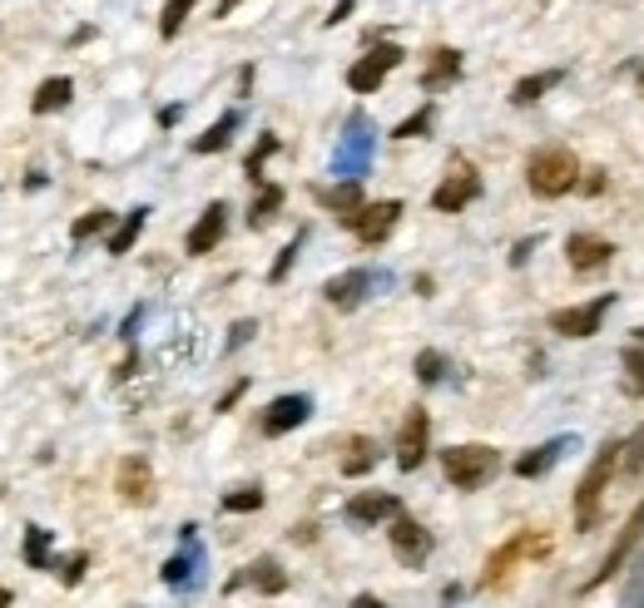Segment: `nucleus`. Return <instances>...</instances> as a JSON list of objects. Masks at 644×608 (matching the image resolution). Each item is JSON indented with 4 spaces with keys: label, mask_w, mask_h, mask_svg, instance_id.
<instances>
[{
    "label": "nucleus",
    "mask_w": 644,
    "mask_h": 608,
    "mask_svg": "<svg viewBox=\"0 0 644 608\" xmlns=\"http://www.w3.org/2000/svg\"><path fill=\"white\" fill-rule=\"evenodd\" d=\"M620 445L625 441H605L595 451V461H590V471L580 475V490H575V529L580 535H590V529L600 525V515H605V490H610V480L620 475Z\"/></svg>",
    "instance_id": "f257e3e1"
},
{
    "label": "nucleus",
    "mask_w": 644,
    "mask_h": 608,
    "mask_svg": "<svg viewBox=\"0 0 644 608\" xmlns=\"http://www.w3.org/2000/svg\"><path fill=\"white\" fill-rule=\"evenodd\" d=\"M525 184L535 198H565L570 188H580V158L561 144L535 148L531 164H525Z\"/></svg>",
    "instance_id": "f03ea898"
},
{
    "label": "nucleus",
    "mask_w": 644,
    "mask_h": 608,
    "mask_svg": "<svg viewBox=\"0 0 644 608\" xmlns=\"http://www.w3.org/2000/svg\"><path fill=\"white\" fill-rule=\"evenodd\" d=\"M441 471L457 490H481L485 480L501 475V451H491V445H451V451H441Z\"/></svg>",
    "instance_id": "7ed1b4c3"
},
{
    "label": "nucleus",
    "mask_w": 644,
    "mask_h": 608,
    "mask_svg": "<svg viewBox=\"0 0 644 608\" xmlns=\"http://www.w3.org/2000/svg\"><path fill=\"white\" fill-rule=\"evenodd\" d=\"M551 554V539L541 535V529H521V535H511L501 544V549L485 559V574H481V589H495V584L505 579V574L515 569V559H545Z\"/></svg>",
    "instance_id": "20e7f679"
},
{
    "label": "nucleus",
    "mask_w": 644,
    "mask_h": 608,
    "mask_svg": "<svg viewBox=\"0 0 644 608\" xmlns=\"http://www.w3.org/2000/svg\"><path fill=\"white\" fill-rule=\"evenodd\" d=\"M367 168H372V124H367L362 114H352L343 144H337V154H333V174L337 178H362Z\"/></svg>",
    "instance_id": "39448f33"
},
{
    "label": "nucleus",
    "mask_w": 644,
    "mask_h": 608,
    "mask_svg": "<svg viewBox=\"0 0 644 608\" xmlns=\"http://www.w3.org/2000/svg\"><path fill=\"white\" fill-rule=\"evenodd\" d=\"M481 198V174L477 164H467V158H451L447 164V178L437 184V194H431V208L437 213H461L467 203Z\"/></svg>",
    "instance_id": "423d86ee"
},
{
    "label": "nucleus",
    "mask_w": 644,
    "mask_h": 608,
    "mask_svg": "<svg viewBox=\"0 0 644 608\" xmlns=\"http://www.w3.org/2000/svg\"><path fill=\"white\" fill-rule=\"evenodd\" d=\"M640 539H644V499H640L635 509H630V519H625V529H620V539L610 544V554H605V559H600V569L590 574V579H585V589H580V594H595L600 584H610V579H615V574L625 569V559H630V554H635V544H640Z\"/></svg>",
    "instance_id": "0eeeda50"
},
{
    "label": "nucleus",
    "mask_w": 644,
    "mask_h": 608,
    "mask_svg": "<svg viewBox=\"0 0 644 608\" xmlns=\"http://www.w3.org/2000/svg\"><path fill=\"white\" fill-rule=\"evenodd\" d=\"M397 218H402V203L382 198V203H362V208L347 218V228H352L357 238L367 243V248H377V243H387V233L397 228Z\"/></svg>",
    "instance_id": "6e6552de"
},
{
    "label": "nucleus",
    "mask_w": 644,
    "mask_h": 608,
    "mask_svg": "<svg viewBox=\"0 0 644 608\" xmlns=\"http://www.w3.org/2000/svg\"><path fill=\"white\" fill-rule=\"evenodd\" d=\"M402 65V50L397 45H372V55H362L352 70H347V84H352L357 94H377L382 90V80Z\"/></svg>",
    "instance_id": "1a4fd4ad"
},
{
    "label": "nucleus",
    "mask_w": 644,
    "mask_h": 608,
    "mask_svg": "<svg viewBox=\"0 0 644 608\" xmlns=\"http://www.w3.org/2000/svg\"><path fill=\"white\" fill-rule=\"evenodd\" d=\"M610 302L615 297H595V302H585V307H561V312H551V332H561V337H595L600 332V322H605V312H610Z\"/></svg>",
    "instance_id": "9d476101"
},
{
    "label": "nucleus",
    "mask_w": 644,
    "mask_h": 608,
    "mask_svg": "<svg viewBox=\"0 0 644 608\" xmlns=\"http://www.w3.org/2000/svg\"><path fill=\"white\" fill-rule=\"evenodd\" d=\"M387 539H392V554L407 564V569H421V564L431 559V535L411 515H397L392 529H387Z\"/></svg>",
    "instance_id": "9b49d317"
},
{
    "label": "nucleus",
    "mask_w": 644,
    "mask_h": 608,
    "mask_svg": "<svg viewBox=\"0 0 644 608\" xmlns=\"http://www.w3.org/2000/svg\"><path fill=\"white\" fill-rule=\"evenodd\" d=\"M427 441H431V415L421 405H411L407 421H402V435H397V465L402 471H417L427 461Z\"/></svg>",
    "instance_id": "f8f14e48"
},
{
    "label": "nucleus",
    "mask_w": 644,
    "mask_h": 608,
    "mask_svg": "<svg viewBox=\"0 0 644 608\" xmlns=\"http://www.w3.org/2000/svg\"><path fill=\"white\" fill-rule=\"evenodd\" d=\"M377 282H382V277H377L372 268H352V272H343V277H327L323 297H327L333 307H343V312H352V307L362 302V297L372 292Z\"/></svg>",
    "instance_id": "ddd939ff"
},
{
    "label": "nucleus",
    "mask_w": 644,
    "mask_h": 608,
    "mask_svg": "<svg viewBox=\"0 0 644 608\" xmlns=\"http://www.w3.org/2000/svg\"><path fill=\"white\" fill-rule=\"evenodd\" d=\"M402 515V499L387 495V490H367V495H352L347 499V519L352 525H382V519H397Z\"/></svg>",
    "instance_id": "4468645a"
},
{
    "label": "nucleus",
    "mask_w": 644,
    "mask_h": 608,
    "mask_svg": "<svg viewBox=\"0 0 644 608\" xmlns=\"http://www.w3.org/2000/svg\"><path fill=\"white\" fill-rule=\"evenodd\" d=\"M224 233H228V203H208L204 208V218L188 228V243L184 248L194 253V258H204V253H214L218 243H224Z\"/></svg>",
    "instance_id": "2eb2a0df"
},
{
    "label": "nucleus",
    "mask_w": 644,
    "mask_h": 608,
    "mask_svg": "<svg viewBox=\"0 0 644 608\" xmlns=\"http://www.w3.org/2000/svg\"><path fill=\"white\" fill-rule=\"evenodd\" d=\"M114 490H120V499H124V505H150V499H154V471H150V461H140V455L120 461V475H114Z\"/></svg>",
    "instance_id": "dca6fc26"
},
{
    "label": "nucleus",
    "mask_w": 644,
    "mask_h": 608,
    "mask_svg": "<svg viewBox=\"0 0 644 608\" xmlns=\"http://www.w3.org/2000/svg\"><path fill=\"white\" fill-rule=\"evenodd\" d=\"M610 253H615V243L595 238V233H570L565 238V258L575 272H600L610 262Z\"/></svg>",
    "instance_id": "f3484780"
},
{
    "label": "nucleus",
    "mask_w": 644,
    "mask_h": 608,
    "mask_svg": "<svg viewBox=\"0 0 644 608\" xmlns=\"http://www.w3.org/2000/svg\"><path fill=\"white\" fill-rule=\"evenodd\" d=\"M308 415H313L308 396H278L268 411H263V435H288V431H298Z\"/></svg>",
    "instance_id": "a211bd4d"
},
{
    "label": "nucleus",
    "mask_w": 644,
    "mask_h": 608,
    "mask_svg": "<svg viewBox=\"0 0 644 608\" xmlns=\"http://www.w3.org/2000/svg\"><path fill=\"white\" fill-rule=\"evenodd\" d=\"M198 564H204V554H198V544H194V525H184V554H174V559L164 564V584L168 589H194Z\"/></svg>",
    "instance_id": "6ab92c4d"
},
{
    "label": "nucleus",
    "mask_w": 644,
    "mask_h": 608,
    "mask_svg": "<svg viewBox=\"0 0 644 608\" xmlns=\"http://www.w3.org/2000/svg\"><path fill=\"white\" fill-rule=\"evenodd\" d=\"M461 80V50H431V60H427V70H421V90H451V84Z\"/></svg>",
    "instance_id": "aec40b11"
},
{
    "label": "nucleus",
    "mask_w": 644,
    "mask_h": 608,
    "mask_svg": "<svg viewBox=\"0 0 644 608\" xmlns=\"http://www.w3.org/2000/svg\"><path fill=\"white\" fill-rule=\"evenodd\" d=\"M565 451H570V435H555V441H545V445H535V451H525L521 461H515V475H521V480H541Z\"/></svg>",
    "instance_id": "412c9836"
},
{
    "label": "nucleus",
    "mask_w": 644,
    "mask_h": 608,
    "mask_svg": "<svg viewBox=\"0 0 644 608\" xmlns=\"http://www.w3.org/2000/svg\"><path fill=\"white\" fill-rule=\"evenodd\" d=\"M238 584H253L258 594H283V589H288V574H283L278 559H253L248 569H243L238 579L228 584V589H238Z\"/></svg>",
    "instance_id": "4be33fe9"
},
{
    "label": "nucleus",
    "mask_w": 644,
    "mask_h": 608,
    "mask_svg": "<svg viewBox=\"0 0 644 608\" xmlns=\"http://www.w3.org/2000/svg\"><path fill=\"white\" fill-rule=\"evenodd\" d=\"M377 461H382V451H377V441L372 435H352V441L343 445V475H367V471H377Z\"/></svg>",
    "instance_id": "5701e85b"
},
{
    "label": "nucleus",
    "mask_w": 644,
    "mask_h": 608,
    "mask_svg": "<svg viewBox=\"0 0 644 608\" xmlns=\"http://www.w3.org/2000/svg\"><path fill=\"white\" fill-rule=\"evenodd\" d=\"M318 203L333 208L337 218L347 223L357 208H362V184H357V178H343V184H333V188H318Z\"/></svg>",
    "instance_id": "b1692460"
},
{
    "label": "nucleus",
    "mask_w": 644,
    "mask_h": 608,
    "mask_svg": "<svg viewBox=\"0 0 644 608\" xmlns=\"http://www.w3.org/2000/svg\"><path fill=\"white\" fill-rule=\"evenodd\" d=\"M70 94H75L70 74H55V80H45V84L35 90V100H30V114H55V110H65Z\"/></svg>",
    "instance_id": "393cba45"
},
{
    "label": "nucleus",
    "mask_w": 644,
    "mask_h": 608,
    "mask_svg": "<svg viewBox=\"0 0 644 608\" xmlns=\"http://www.w3.org/2000/svg\"><path fill=\"white\" fill-rule=\"evenodd\" d=\"M278 208H283V188L278 184H263L258 198H253V208H248V228H268V223L278 218Z\"/></svg>",
    "instance_id": "a878e982"
},
{
    "label": "nucleus",
    "mask_w": 644,
    "mask_h": 608,
    "mask_svg": "<svg viewBox=\"0 0 644 608\" xmlns=\"http://www.w3.org/2000/svg\"><path fill=\"white\" fill-rule=\"evenodd\" d=\"M144 218H150V208H134V213H124V223H120V228L110 233V253H114V258H124V253L134 248V238H140V233H144Z\"/></svg>",
    "instance_id": "bb28decb"
},
{
    "label": "nucleus",
    "mask_w": 644,
    "mask_h": 608,
    "mask_svg": "<svg viewBox=\"0 0 644 608\" xmlns=\"http://www.w3.org/2000/svg\"><path fill=\"white\" fill-rule=\"evenodd\" d=\"M555 84H561V70L525 74V80H521V84H515V90H511V104H535V100H541L545 90H555Z\"/></svg>",
    "instance_id": "cd10ccee"
},
{
    "label": "nucleus",
    "mask_w": 644,
    "mask_h": 608,
    "mask_svg": "<svg viewBox=\"0 0 644 608\" xmlns=\"http://www.w3.org/2000/svg\"><path fill=\"white\" fill-rule=\"evenodd\" d=\"M234 130H238V110H228L224 120L214 124V130L194 138V154H218V148H228V138H234Z\"/></svg>",
    "instance_id": "c85d7f7f"
},
{
    "label": "nucleus",
    "mask_w": 644,
    "mask_h": 608,
    "mask_svg": "<svg viewBox=\"0 0 644 608\" xmlns=\"http://www.w3.org/2000/svg\"><path fill=\"white\" fill-rule=\"evenodd\" d=\"M620 367H625V377H620V387H625V396L644 401V347H640V341H635V347L625 351V361H620Z\"/></svg>",
    "instance_id": "c756f323"
},
{
    "label": "nucleus",
    "mask_w": 644,
    "mask_h": 608,
    "mask_svg": "<svg viewBox=\"0 0 644 608\" xmlns=\"http://www.w3.org/2000/svg\"><path fill=\"white\" fill-rule=\"evenodd\" d=\"M278 154V134H263L258 144H253V154L243 158V174H248V184H263V164Z\"/></svg>",
    "instance_id": "7c9ffc66"
},
{
    "label": "nucleus",
    "mask_w": 644,
    "mask_h": 608,
    "mask_svg": "<svg viewBox=\"0 0 644 608\" xmlns=\"http://www.w3.org/2000/svg\"><path fill=\"white\" fill-rule=\"evenodd\" d=\"M25 564L30 569H55L50 564V529H40V525L25 529Z\"/></svg>",
    "instance_id": "2f4dec72"
},
{
    "label": "nucleus",
    "mask_w": 644,
    "mask_h": 608,
    "mask_svg": "<svg viewBox=\"0 0 644 608\" xmlns=\"http://www.w3.org/2000/svg\"><path fill=\"white\" fill-rule=\"evenodd\" d=\"M110 223H114V213L110 208H90L84 218H75V228H70V238L84 243V238H100V233H110Z\"/></svg>",
    "instance_id": "473e14b6"
},
{
    "label": "nucleus",
    "mask_w": 644,
    "mask_h": 608,
    "mask_svg": "<svg viewBox=\"0 0 644 608\" xmlns=\"http://www.w3.org/2000/svg\"><path fill=\"white\" fill-rule=\"evenodd\" d=\"M640 471H644V425L630 431L625 445H620V475H640Z\"/></svg>",
    "instance_id": "72a5a7b5"
},
{
    "label": "nucleus",
    "mask_w": 644,
    "mask_h": 608,
    "mask_svg": "<svg viewBox=\"0 0 644 608\" xmlns=\"http://www.w3.org/2000/svg\"><path fill=\"white\" fill-rule=\"evenodd\" d=\"M218 505L228 509V515H253V509H263V490L258 485H243V490H228Z\"/></svg>",
    "instance_id": "f704fd0d"
},
{
    "label": "nucleus",
    "mask_w": 644,
    "mask_h": 608,
    "mask_svg": "<svg viewBox=\"0 0 644 608\" xmlns=\"http://www.w3.org/2000/svg\"><path fill=\"white\" fill-rule=\"evenodd\" d=\"M194 6H198V0H168L164 16H160V35L174 40L178 30H184V20H188V10H194Z\"/></svg>",
    "instance_id": "c9c22d12"
},
{
    "label": "nucleus",
    "mask_w": 644,
    "mask_h": 608,
    "mask_svg": "<svg viewBox=\"0 0 644 608\" xmlns=\"http://www.w3.org/2000/svg\"><path fill=\"white\" fill-rule=\"evenodd\" d=\"M441 377H447V357H441V351H421V357H417V381H421V387H437Z\"/></svg>",
    "instance_id": "e433bc0d"
},
{
    "label": "nucleus",
    "mask_w": 644,
    "mask_h": 608,
    "mask_svg": "<svg viewBox=\"0 0 644 608\" xmlns=\"http://www.w3.org/2000/svg\"><path fill=\"white\" fill-rule=\"evenodd\" d=\"M303 243H308V228H303V233H293V243L278 253V262H273L268 282H283V277H288V268H293V262H298V253H303Z\"/></svg>",
    "instance_id": "4c0bfd02"
},
{
    "label": "nucleus",
    "mask_w": 644,
    "mask_h": 608,
    "mask_svg": "<svg viewBox=\"0 0 644 608\" xmlns=\"http://www.w3.org/2000/svg\"><path fill=\"white\" fill-rule=\"evenodd\" d=\"M427 130H431V110H427V104H421V110L411 114V120H402V124H397V130H392V138H421Z\"/></svg>",
    "instance_id": "58836bf2"
},
{
    "label": "nucleus",
    "mask_w": 644,
    "mask_h": 608,
    "mask_svg": "<svg viewBox=\"0 0 644 608\" xmlns=\"http://www.w3.org/2000/svg\"><path fill=\"white\" fill-rule=\"evenodd\" d=\"M620 608H644V559H640V569H630V584H625V594H620Z\"/></svg>",
    "instance_id": "ea45409f"
},
{
    "label": "nucleus",
    "mask_w": 644,
    "mask_h": 608,
    "mask_svg": "<svg viewBox=\"0 0 644 608\" xmlns=\"http://www.w3.org/2000/svg\"><path fill=\"white\" fill-rule=\"evenodd\" d=\"M84 569H90V554H70V559L65 564H60V579H65V584H80L84 579Z\"/></svg>",
    "instance_id": "a19ab883"
},
{
    "label": "nucleus",
    "mask_w": 644,
    "mask_h": 608,
    "mask_svg": "<svg viewBox=\"0 0 644 608\" xmlns=\"http://www.w3.org/2000/svg\"><path fill=\"white\" fill-rule=\"evenodd\" d=\"M580 194H605V168H590L585 184H580Z\"/></svg>",
    "instance_id": "79ce46f5"
},
{
    "label": "nucleus",
    "mask_w": 644,
    "mask_h": 608,
    "mask_svg": "<svg viewBox=\"0 0 644 608\" xmlns=\"http://www.w3.org/2000/svg\"><path fill=\"white\" fill-rule=\"evenodd\" d=\"M253 332H258V322H238V327H234V337H228V351H238V347H243V341H248Z\"/></svg>",
    "instance_id": "37998d69"
},
{
    "label": "nucleus",
    "mask_w": 644,
    "mask_h": 608,
    "mask_svg": "<svg viewBox=\"0 0 644 608\" xmlns=\"http://www.w3.org/2000/svg\"><path fill=\"white\" fill-rule=\"evenodd\" d=\"M352 6H357V0H337V6H333V16H327V25H343V20L352 16Z\"/></svg>",
    "instance_id": "c03bdc74"
},
{
    "label": "nucleus",
    "mask_w": 644,
    "mask_h": 608,
    "mask_svg": "<svg viewBox=\"0 0 644 608\" xmlns=\"http://www.w3.org/2000/svg\"><path fill=\"white\" fill-rule=\"evenodd\" d=\"M243 391H248V381H238V387H234V391H228V396H224V401H218V411H234V405H238V396H243Z\"/></svg>",
    "instance_id": "a18cd8bd"
},
{
    "label": "nucleus",
    "mask_w": 644,
    "mask_h": 608,
    "mask_svg": "<svg viewBox=\"0 0 644 608\" xmlns=\"http://www.w3.org/2000/svg\"><path fill=\"white\" fill-rule=\"evenodd\" d=\"M531 248H535V238H525V243H515V253H511V262H515V268H521V262H525V258H531Z\"/></svg>",
    "instance_id": "49530a36"
},
{
    "label": "nucleus",
    "mask_w": 644,
    "mask_h": 608,
    "mask_svg": "<svg viewBox=\"0 0 644 608\" xmlns=\"http://www.w3.org/2000/svg\"><path fill=\"white\" fill-rule=\"evenodd\" d=\"M178 114H184V110H178V104H164V110H160V124L168 130V124H178Z\"/></svg>",
    "instance_id": "de8ad7c7"
},
{
    "label": "nucleus",
    "mask_w": 644,
    "mask_h": 608,
    "mask_svg": "<svg viewBox=\"0 0 644 608\" xmlns=\"http://www.w3.org/2000/svg\"><path fill=\"white\" fill-rule=\"evenodd\" d=\"M352 608H387V604H382V599H372V594H357Z\"/></svg>",
    "instance_id": "09e8293b"
},
{
    "label": "nucleus",
    "mask_w": 644,
    "mask_h": 608,
    "mask_svg": "<svg viewBox=\"0 0 644 608\" xmlns=\"http://www.w3.org/2000/svg\"><path fill=\"white\" fill-rule=\"evenodd\" d=\"M238 6H243V0H218V16H234Z\"/></svg>",
    "instance_id": "8fccbe9b"
},
{
    "label": "nucleus",
    "mask_w": 644,
    "mask_h": 608,
    "mask_svg": "<svg viewBox=\"0 0 644 608\" xmlns=\"http://www.w3.org/2000/svg\"><path fill=\"white\" fill-rule=\"evenodd\" d=\"M0 608H10V589H6V584H0Z\"/></svg>",
    "instance_id": "3c124183"
},
{
    "label": "nucleus",
    "mask_w": 644,
    "mask_h": 608,
    "mask_svg": "<svg viewBox=\"0 0 644 608\" xmlns=\"http://www.w3.org/2000/svg\"><path fill=\"white\" fill-rule=\"evenodd\" d=\"M635 341H640V347H644V327H635Z\"/></svg>",
    "instance_id": "603ef678"
},
{
    "label": "nucleus",
    "mask_w": 644,
    "mask_h": 608,
    "mask_svg": "<svg viewBox=\"0 0 644 608\" xmlns=\"http://www.w3.org/2000/svg\"><path fill=\"white\" fill-rule=\"evenodd\" d=\"M640 90H644V70H640Z\"/></svg>",
    "instance_id": "864d4df0"
}]
</instances>
